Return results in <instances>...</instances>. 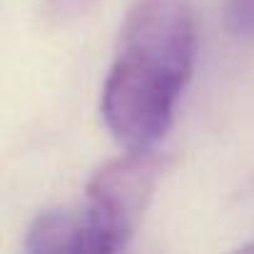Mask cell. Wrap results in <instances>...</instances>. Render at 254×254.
<instances>
[{
	"label": "cell",
	"mask_w": 254,
	"mask_h": 254,
	"mask_svg": "<svg viewBox=\"0 0 254 254\" xmlns=\"http://www.w3.org/2000/svg\"><path fill=\"white\" fill-rule=\"evenodd\" d=\"M194 58L197 25L187 0H137L130 8L100 97L105 127L125 150L147 152L165 140Z\"/></svg>",
	"instance_id": "1"
},
{
	"label": "cell",
	"mask_w": 254,
	"mask_h": 254,
	"mask_svg": "<svg viewBox=\"0 0 254 254\" xmlns=\"http://www.w3.org/2000/svg\"><path fill=\"white\" fill-rule=\"evenodd\" d=\"M160 160L152 150L127 155L102 165L85 190V242L87 252H120L132 239L157 185Z\"/></svg>",
	"instance_id": "2"
},
{
	"label": "cell",
	"mask_w": 254,
	"mask_h": 254,
	"mask_svg": "<svg viewBox=\"0 0 254 254\" xmlns=\"http://www.w3.org/2000/svg\"><path fill=\"white\" fill-rule=\"evenodd\" d=\"M25 252L30 254H55V252H87L82 212L70 209H45L40 212L25 234Z\"/></svg>",
	"instance_id": "3"
},
{
	"label": "cell",
	"mask_w": 254,
	"mask_h": 254,
	"mask_svg": "<svg viewBox=\"0 0 254 254\" xmlns=\"http://www.w3.org/2000/svg\"><path fill=\"white\" fill-rule=\"evenodd\" d=\"M224 25L237 38H252L254 35V0H227Z\"/></svg>",
	"instance_id": "4"
},
{
	"label": "cell",
	"mask_w": 254,
	"mask_h": 254,
	"mask_svg": "<svg viewBox=\"0 0 254 254\" xmlns=\"http://www.w3.org/2000/svg\"><path fill=\"white\" fill-rule=\"evenodd\" d=\"M92 3L95 0H45V13L55 23H65V20H75L82 13H87Z\"/></svg>",
	"instance_id": "5"
},
{
	"label": "cell",
	"mask_w": 254,
	"mask_h": 254,
	"mask_svg": "<svg viewBox=\"0 0 254 254\" xmlns=\"http://www.w3.org/2000/svg\"><path fill=\"white\" fill-rule=\"evenodd\" d=\"M239 252H254V239H252V242H247V244H242V247H239Z\"/></svg>",
	"instance_id": "6"
}]
</instances>
